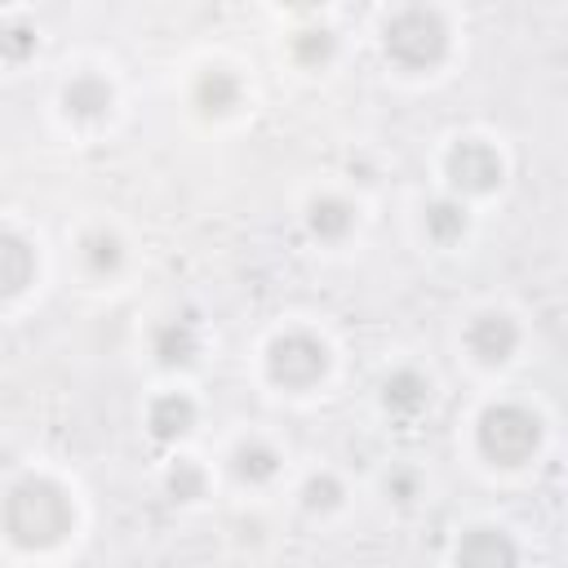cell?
Returning <instances> with one entry per match:
<instances>
[{"label":"cell","mask_w":568,"mask_h":568,"mask_svg":"<svg viewBox=\"0 0 568 568\" xmlns=\"http://www.w3.org/2000/svg\"><path fill=\"white\" fill-rule=\"evenodd\" d=\"M231 470L244 479V484H266L275 470H280V453L262 439H244L235 453H231Z\"/></svg>","instance_id":"obj_14"},{"label":"cell","mask_w":568,"mask_h":568,"mask_svg":"<svg viewBox=\"0 0 568 568\" xmlns=\"http://www.w3.org/2000/svg\"><path fill=\"white\" fill-rule=\"evenodd\" d=\"M200 488H204V470H200L195 462H178V466L169 470V493H173L178 501L200 497Z\"/></svg>","instance_id":"obj_21"},{"label":"cell","mask_w":568,"mask_h":568,"mask_svg":"<svg viewBox=\"0 0 568 568\" xmlns=\"http://www.w3.org/2000/svg\"><path fill=\"white\" fill-rule=\"evenodd\" d=\"M120 262H124V248H120V240H115L111 231L84 235V266H89L93 275H111Z\"/></svg>","instance_id":"obj_17"},{"label":"cell","mask_w":568,"mask_h":568,"mask_svg":"<svg viewBox=\"0 0 568 568\" xmlns=\"http://www.w3.org/2000/svg\"><path fill=\"white\" fill-rule=\"evenodd\" d=\"M36 280V248L18 231H0V297L27 293Z\"/></svg>","instance_id":"obj_8"},{"label":"cell","mask_w":568,"mask_h":568,"mask_svg":"<svg viewBox=\"0 0 568 568\" xmlns=\"http://www.w3.org/2000/svg\"><path fill=\"white\" fill-rule=\"evenodd\" d=\"M0 519H4L9 541H18L22 550H49L71 532L75 510H71V497L53 479L31 475V479L9 488V497L0 506Z\"/></svg>","instance_id":"obj_1"},{"label":"cell","mask_w":568,"mask_h":568,"mask_svg":"<svg viewBox=\"0 0 568 568\" xmlns=\"http://www.w3.org/2000/svg\"><path fill=\"white\" fill-rule=\"evenodd\" d=\"M448 182L462 195H484L501 182V155L484 142V138H462L448 151Z\"/></svg>","instance_id":"obj_5"},{"label":"cell","mask_w":568,"mask_h":568,"mask_svg":"<svg viewBox=\"0 0 568 568\" xmlns=\"http://www.w3.org/2000/svg\"><path fill=\"white\" fill-rule=\"evenodd\" d=\"M448 49V27L435 9L408 4L386 22V58L399 62L404 71H426L444 58Z\"/></svg>","instance_id":"obj_3"},{"label":"cell","mask_w":568,"mask_h":568,"mask_svg":"<svg viewBox=\"0 0 568 568\" xmlns=\"http://www.w3.org/2000/svg\"><path fill=\"white\" fill-rule=\"evenodd\" d=\"M146 426H151L155 439H182V435L195 426V404H191V395H182V390L160 395V399L151 404V413H146Z\"/></svg>","instance_id":"obj_11"},{"label":"cell","mask_w":568,"mask_h":568,"mask_svg":"<svg viewBox=\"0 0 568 568\" xmlns=\"http://www.w3.org/2000/svg\"><path fill=\"white\" fill-rule=\"evenodd\" d=\"M36 44H40L36 27H27V22H4V27H0V58L22 62V58L36 53Z\"/></svg>","instance_id":"obj_19"},{"label":"cell","mask_w":568,"mask_h":568,"mask_svg":"<svg viewBox=\"0 0 568 568\" xmlns=\"http://www.w3.org/2000/svg\"><path fill=\"white\" fill-rule=\"evenodd\" d=\"M266 373H271V382L288 386V390H306L328 373V346L315 333H302V328L284 333L266 351Z\"/></svg>","instance_id":"obj_4"},{"label":"cell","mask_w":568,"mask_h":568,"mask_svg":"<svg viewBox=\"0 0 568 568\" xmlns=\"http://www.w3.org/2000/svg\"><path fill=\"white\" fill-rule=\"evenodd\" d=\"M293 53H297V62H306V67L328 62V53H333V31H328V27H306V31H297V36H293Z\"/></svg>","instance_id":"obj_18"},{"label":"cell","mask_w":568,"mask_h":568,"mask_svg":"<svg viewBox=\"0 0 568 568\" xmlns=\"http://www.w3.org/2000/svg\"><path fill=\"white\" fill-rule=\"evenodd\" d=\"M151 351H155V359H160L164 368L191 364V359L200 355V333H195L191 320H164V324H155V333H151Z\"/></svg>","instance_id":"obj_10"},{"label":"cell","mask_w":568,"mask_h":568,"mask_svg":"<svg viewBox=\"0 0 568 568\" xmlns=\"http://www.w3.org/2000/svg\"><path fill=\"white\" fill-rule=\"evenodd\" d=\"M337 501H342V484L333 475H311L302 484V506L306 510H333Z\"/></svg>","instance_id":"obj_20"},{"label":"cell","mask_w":568,"mask_h":568,"mask_svg":"<svg viewBox=\"0 0 568 568\" xmlns=\"http://www.w3.org/2000/svg\"><path fill=\"white\" fill-rule=\"evenodd\" d=\"M386 488H395V493H399V501H408V497H413V479H408V475H395V479H386Z\"/></svg>","instance_id":"obj_22"},{"label":"cell","mask_w":568,"mask_h":568,"mask_svg":"<svg viewBox=\"0 0 568 568\" xmlns=\"http://www.w3.org/2000/svg\"><path fill=\"white\" fill-rule=\"evenodd\" d=\"M475 439L493 466H524L541 444V417L524 404H488L479 413Z\"/></svg>","instance_id":"obj_2"},{"label":"cell","mask_w":568,"mask_h":568,"mask_svg":"<svg viewBox=\"0 0 568 568\" xmlns=\"http://www.w3.org/2000/svg\"><path fill=\"white\" fill-rule=\"evenodd\" d=\"M62 111L75 115V120H102L111 111V84L93 71L71 75L67 89H62Z\"/></svg>","instance_id":"obj_9"},{"label":"cell","mask_w":568,"mask_h":568,"mask_svg":"<svg viewBox=\"0 0 568 568\" xmlns=\"http://www.w3.org/2000/svg\"><path fill=\"white\" fill-rule=\"evenodd\" d=\"M519 550L501 528H470L457 541V568H515Z\"/></svg>","instance_id":"obj_7"},{"label":"cell","mask_w":568,"mask_h":568,"mask_svg":"<svg viewBox=\"0 0 568 568\" xmlns=\"http://www.w3.org/2000/svg\"><path fill=\"white\" fill-rule=\"evenodd\" d=\"M306 222H311V231L320 240H342L355 226V209L346 200H337V195H320V200H311Z\"/></svg>","instance_id":"obj_13"},{"label":"cell","mask_w":568,"mask_h":568,"mask_svg":"<svg viewBox=\"0 0 568 568\" xmlns=\"http://www.w3.org/2000/svg\"><path fill=\"white\" fill-rule=\"evenodd\" d=\"M426 399H430V382H426L417 368H399V373H390V377L382 382V404H386L390 413H399V417L422 413Z\"/></svg>","instance_id":"obj_12"},{"label":"cell","mask_w":568,"mask_h":568,"mask_svg":"<svg viewBox=\"0 0 568 568\" xmlns=\"http://www.w3.org/2000/svg\"><path fill=\"white\" fill-rule=\"evenodd\" d=\"M195 102L204 106V111H213V115H226L235 102H240V80L231 75V71H204L200 80H195Z\"/></svg>","instance_id":"obj_15"},{"label":"cell","mask_w":568,"mask_h":568,"mask_svg":"<svg viewBox=\"0 0 568 568\" xmlns=\"http://www.w3.org/2000/svg\"><path fill=\"white\" fill-rule=\"evenodd\" d=\"M426 235L435 244H457L466 235V209L457 200H435L426 209Z\"/></svg>","instance_id":"obj_16"},{"label":"cell","mask_w":568,"mask_h":568,"mask_svg":"<svg viewBox=\"0 0 568 568\" xmlns=\"http://www.w3.org/2000/svg\"><path fill=\"white\" fill-rule=\"evenodd\" d=\"M515 346H519V324L506 311H479L466 324V351L479 364H506L515 355Z\"/></svg>","instance_id":"obj_6"}]
</instances>
